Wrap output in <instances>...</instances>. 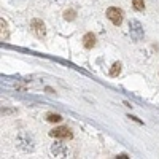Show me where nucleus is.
Returning <instances> with one entry per match:
<instances>
[{
  "mask_svg": "<svg viewBox=\"0 0 159 159\" xmlns=\"http://www.w3.org/2000/svg\"><path fill=\"white\" fill-rule=\"evenodd\" d=\"M30 27H32V32L35 34L37 38H43L46 35V27H45V22L42 19H32Z\"/></svg>",
  "mask_w": 159,
  "mask_h": 159,
  "instance_id": "obj_3",
  "label": "nucleus"
},
{
  "mask_svg": "<svg viewBox=\"0 0 159 159\" xmlns=\"http://www.w3.org/2000/svg\"><path fill=\"white\" fill-rule=\"evenodd\" d=\"M49 135L51 137H56V139H72L73 135H72V132H70V129L69 127H56L54 130H51L49 132Z\"/></svg>",
  "mask_w": 159,
  "mask_h": 159,
  "instance_id": "obj_6",
  "label": "nucleus"
},
{
  "mask_svg": "<svg viewBox=\"0 0 159 159\" xmlns=\"http://www.w3.org/2000/svg\"><path fill=\"white\" fill-rule=\"evenodd\" d=\"M51 153L56 157H67L69 156V148L65 147L64 143L56 142V143H52V147H51Z\"/></svg>",
  "mask_w": 159,
  "mask_h": 159,
  "instance_id": "obj_5",
  "label": "nucleus"
},
{
  "mask_svg": "<svg viewBox=\"0 0 159 159\" xmlns=\"http://www.w3.org/2000/svg\"><path fill=\"white\" fill-rule=\"evenodd\" d=\"M107 18H108L115 25H119V24L123 22V11L119 10V8L111 7V8H108V10H107Z\"/></svg>",
  "mask_w": 159,
  "mask_h": 159,
  "instance_id": "obj_4",
  "label": "nucleus"
},
{
  "mask_svg": "<svg viewBox=\"0 0 159 159\" xmlns=\"http://www.w3.org/2000/svg\"><path fill=\"white\" fill-rule=\"evenodd\" d=\"M64 18L67 19V21H73L76 18V11L75 10H65L64 11Z\"/></svg>",
  "mask_w": 159,
  "mask_h": 159,
  "instance_id": "obj_9",
  "label": "nucleus"
},
{
  "mask_svg": "<svg viewBox=\"0 0 159 159\" xmlns=\"http://www.w3.org/2000/svg\"><path fill=\"white\" fill-rule=\"evenodd\" d=\"M83 45H84V48H88V49L94 48V46H96V35L92 34V32L84 34V37H83Z\"/></svg>",
  "mask_w": 159,
  "mask_h": 159,
  "instance_id": "obj_7",
  "label": "nucleus"
},
{
  "mask_svg": "<svg viewBox=\"0 0 159 159\" xmlns=\"http://www.w3.org/2000/svg\"><path fill=\"white\" fill-rule=\"evenodd\" d=\"M16 143H18V147L22 150V151H34V148H35V142H34V139L29 135V134H25V132H21V134L18 135V139H16Z\"/></svg>",
  "mask_w": 159,
  "mask_h": 159,
  "instance_id": "obj_1",
  "label": "nucleus"
},
{
  "mask_svg": "<svg viewBox=\"0 0 159 159\" xmlns=\"http://www.w3.org/2000/svg\"><path fill=\"white\" fill-rule=\"evenodd\" d=\"M132 7H134L135 11H143L145 10V2L143 0H134V2H132Z\"/></svg>",
  "mask_w": 159,
  "mask_h": 159,
  "instance_id": "obj_10",
  "label": "nucleus"
},
{
  "mask_svg": "<svg viewBox=\"0 0 159 159\" xmlns=\"http://www.w3.org/2000/svg\"><path fill=\"white\" fill-rule=\"evenodd\" d=\"M46 119L49 123H59L61 119H62V116L61 115H54V113H49L48 116H46Z\"/></svg>",
  "mask_w": 159,
  "mask_h": 159,
  "instance_id": "obj_11",
  "label": "nucleus"
},
{
  "mask_svg": "<svg viewBox=\"0 0 159 159\" xmlns=\"http://www.w3.org/2000/svg\"><path fill=\"white\" fill-rule=\"evenodd\" d=\"M129 34H130V38L134 40V42H140L143 38V27L139 21H130L129 22Z\"/></svg>",
  "mask_w": 159,
  "mask_h": 159,
  "instance_id": "obj_2",
  "label": "nucleus"
},
{
  "mask_svg": "<svg viewBox=\"0 0 159 159\" xmlns=\"http://www.w3.org/2000/svg\"><path fill=\"white\" fill-rule=\"evenodd\" d=\"M0 24H2V42H3V40L8 38V27H7V22L3 19H2V22H0Z\"/></svg>",
  "mask_w": 159,
  "mask_h": 159,
  "instance_id": "obj_12",
  "label": "nucleus"
},
{
  "mask_svg": "<svg viewBox=\"0 0 159 159\" xmlns=\"http://www.w3.org/2000/svg\"><path fill=\"white\" fill-rule=\"evenodd\" d=\"M119 72H121V62H115L110 69V76H116L119 75Z\"/></svg>",
  "mask_w": 159,
  "mask_h": 159,
  "instance_id": "obj_8",
  "label": "nucleus"
}]
</instances>
